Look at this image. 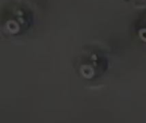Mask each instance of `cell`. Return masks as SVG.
<instances>
[{"label":"cell","instance_id":"obj_1","mask_svg":"<svg viewBox=\"0 0 146 123\" xmlns=\"http://www.w3.org/2000/svg\"><path fill=\"white\" fill-rule=\"evenodd\" d=\"M35 11L26 0H9L1 9V33L7 38L27 34L33 27Z\"/></svg>","mask_w":146,"mask_h":123},{"label":"cell","instance_id":"obj_4","mask_svg":"<svg viewBox=\"0 0 146 123\" xmlns=\"http://www.w3.org/2000/svg\"><path fill=\"white\" fill-rule=\"evenodd\" d=\"M125 1L128 2L129 3H131L135 7H139L142 9L146 8V0H125Z\"/></svg>","mask_w":146,"mask_h":123},{"label":"cell","instance_id":"obj_2","mask_svg":"<svg viewBox=\"0 0 146 123\" xmlns=\"http://www.w3.org/2000/svg\"><path fill=\"white\" fill-rule=\"evenodd\" d=\"M75 68L82 79L95 81L104 76L110 68L109 53L100 47L85 48L76 59Z\"/></svg>","mask_w":146,"mask_h":123},{"label":"cell","instance_id":"obj_3","mask_svg":"<svg viewBox=\"0 0 146 123\" xmlns=\"http://www.w3.org/2000/svg\"><path fill=\"white\" fill-rule=\"evenodd\" d=\"M134 33L138 40L146 46V8L134 22Z\"/></svg>","mask_w":146,"mask_h":123}]
</instances>
